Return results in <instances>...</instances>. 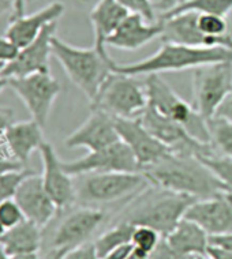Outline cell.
<instances>
[{
    "label": "cell",
    "mask_w": 232,
    "mask_h": 259,
    "mask_svg": "<svg viewBox=\"0 0 232 259\" xmlns=\"http://www.w3.org/2000/svg\"><path fill=\"white\" fill-rule=\"evenodd\" d=\"M129 14L116 0H98L90 11L89 17L94 29V48L105 58H109L105 45L108 37L118 30Z\"/></svg>",
    "instance_id": "7402d4cb"
},
{
    "label": "cell",
    "mask_w": 232,
    "mask_h": 259,
    "mask_svg": "<svg viewBox=\"0 0 232 259\" xmlns=\"http://www.w3.org/2000/svg\"><path fill=\"white\" fill-rule=\"evenodd\" d=\"M134 250V247L131 243L129 244H125V246L119 247V248H116V250L111 251L109 254H107L104 256L103 259H126L131 254V251Z\"/></svg>",
    "instance_id": "7bdbcfd3"
},
{
    "label": "cell",
    "mask_w": 232,
    "mask_h": 259,
    "mask_svg": "<svg viewBox=\"0 0 232 259\" xmlns=\"http://www.w3.org/2000/svg\"><path fill=\"white\" fill-rule=\"evenodd\" d=\"M139 120L154 138L159 139L161 143H164L165 146L170 148L174 153L190 154L196 157L216 154L212 143H202L194 139L184 127L164 115H161L160 112H157L154 108L149 105L141 113Z\"/></svg>",
    "instance_id": "30bf717a"
},
{
    "label": "cell",
    "mask_w": 232,
    "mask_h": 259,
    "mask_svg": "<svg viewBox=\"0 0 232 259\" xmlns=\"http://www.w3.org/2000/svg\"><path fill=\"white\" fill-rule=\"evenodd\" d=\"M214 116L224 117L227 120L232 121V90L228 93V96L224 99V101L220 104V107L216 111Z\"/></svg>",
    "instance_id": "ab89813d"
},
{
    "label": "cell",
    "mask_w": 232,
    "mask_h": 259,
    "mask_svg": "<svg viewBox=\"0 0 232 259\" xmlns=\"http://www.w3.org/2000/svg\"><path fill=\"white\" fill-rule=\"evenodd\" d=\"M161 239H163V236L157 232L156 229L145 227V225H138V227H135L134 232H133L131 244L135 250L150 255L153 251L156 250Z\"/></svg>",
    "instance_id": "f546056e"
},
{
    "label": "cell",
    "mask_w": 232,
    "mask_h": 259,
    "mask_svg": "<svg viewBox=\"0 0 232 259\" xmlns=\"http://www.w3.org/2000/svg\"><path fill=\"white\" fill-rule=\"evenodd\" d=\"M149 259H197V256L178 252V251L174 250V248L165 241L164 237H163L160 240V243H159V246L156 247V250L150 254Z\"/></svg>",
    "instance_id": "e575fe53"
},
{
    "label": "cell",
    "mask_w": 232,
    "mask_h": 259,
    "mask_svg": "<svg viewBox=\"0 0 232 259\" xmlns=\"http://www.w3.org/2000/svg\"><path fill=\"white\" fill-rule=\"evenodd\" d=\"M10 259H43L38 252H29V254H19L10 256Z\"/></svg>",
    "instance_id": "c3c4849f"
},
{
    "label": "cell",
    "mask_w": 232,
    "mask_h": 259,
    "mask_svg": "<svg viewBox=\"0 0 232 259\" xmlns=\"http://www.w3.org/2000/svg\"><path fill=\"white\" fill-rule=\"evenodd\" d=\"M43 228L29 220H23L22 223L6 231L0 237V247L5 250L9 256L29 252H38L43 241Z\"/></svg>",
    "instance_id": "d4e9b609"
},
{
    "label": "cell",
    "mask_w": 232,
    "mask_h": 259,
    "mask_svg": "<svg viewBox=\"0 0 232 259\" xmlns=\"http://www.w3.org/2000/svg\"><path fill=\"white\" fill-rule=\"evenodd\" d=\"M52 56L90 103L112 72V59L103 56L94 47L90 50L76 48L56 36L52 38Z\"/></svg>",
    "instance_id": "277c9868"
},
{
    "label": "cell",
    "mask_w": 232,
    "mask_h": 259,
    "mask_svg": "<svg viewBox=\"0 0 232 259\" xmlns=\"http://www.w3.org/2000/svg\"><path fill=\"white\" fill-rule=\"evenodd\" d=\"M206 255L210 259H232V251L225 250L223 247L212 246V244H209V247H208Z\"/></svg>",
    "instance_id": "b9f144b4"
},
{
    "label": "cell",
    "mask_w": 232,
    "mask_h": 259,
    "mask_svg": "<svg viewBox=\"0 0 232 259\" xmlns=\"http://www.w3.org/2000/svg\"><path fill=\"white\" fill-rule=\"evenodd\" d=\"M198 27L206 36L223 37L228 34V23L225 21V17L216 15V14H200Z\"/></svg>",
    "instance_id": "1f68e13d"
},
{
    "label": "cell",
    "mask_w": 232,
    "mask_h": 259,
    "mask_svg": "<svg viewBox=\"0 0 232 259\" xmlns=\"http://www.w3.org/2000/svg\"><path fill=\"white\" fill-rule=\"evenodd\" d=\"M153 2V5H154V3H156V2H159V0H152Z\"/></svg>",
    "instance_id": "11a10c76"
},
{
    "label": "cell",
    "mask_w": 232,
    "mask_h": 259,
    "mask_svg": "<svg viewBox=\"0 0 232 259\" xmlns=\"http://www.w3.org/2000/svg\"><path fill=\"white\" fill-rule=\"evenodd\" d=\"M63 259H100L98 258L93 243H85L82 246L76 247L74 250L68 251Z\"/></svg>",
    "instance_id": "8d00e7d4"
},
{
    "label": "cell",
    "mask_w": 232,
    "mask_h": 259,
    "mask_svg": "<svg viewBox=\"0 0 232 259\" xmlns=\"http://www.w3.org/2000/svg\"><path fill=\"white\" fill-rule=\"evenodd\" d=\"M196 201V198L186 194L156 187L154 191L146 192L139 201L131 205L121 221L130 223L134 227H150L165 237L174 231Z\"/></svg>",
    "instance_id": "3957f363"
},
{
    "label": "cell",
    "mask_w": 232,
    "mask_h": 259,
    "mask_svg": "<svg viewBox=\"0 0 232 259\" xmlns=\"http://www.w3.org/2000/svg\"><path fill=\"white\" fill-rule=\"evenodd\" d=\"M25 220L22 209L15 202V199H7L0 203V221L5 225L6 229H10L22 223Z\"/></svg>",
    "instance_id": "d6a6232c"
},
{
    "label": "cell",
    "mask_w": 232,
    "mask_h": 259,
    "mask_svg": "<svg viewBox=\"0 0 232 259\" xmlns=\"http://www.w3.org/2000/svg\"><path fill=\"white\" fill-rule=\"evenodd\" d=\"M19 48L11 42L6 36L0 37V63H9L11 62L17 54Z\"/></svg>",
    "instance_id": "74e56055"
},
{
    "label": "cell",
    "mask_w": 232,
    "mask_h": 259,
    "mask_svg": "<svg viewBox=\"0 0 232 259\" xmlns=\"http://www.w3.org/2000/svg\"><path fill=\"white\" fill-rule=\"evenodd\" d=\"M210 133V142L214 150L232 158V121L224 117L213 116L206 120Z\"/></svg>",
    "instance_id": "83f0119b"
},
{
    "label": "cell",
    "mask_w": 232,
    "mask_h": 259,
    "mask_svg": "<svg viewBox=\"0 0 232 259\" xmlns=\"http://www.w3.org/2000/svg\"><path fill=\"white\" fill-rule=\"evenodd\" d=\"M3 67H5V63H0V92L5 90L9 86V79L5 78V76H2V70H3Z\"/></svg>",
    "instance_id": "f907efd6"
},
{
    "label": "cell",
    "mask_w": 232,
    "mask_h": 259,
    "mask_svg": "<svg viewBox=\"0 0 232 259\" xmlns=\"http://www.w3.org/2000/svg\"><path fill=\"white\" fill-rule=\"evenodd\" d=\"M198 13H180L172 17L160 18L163 23L161 40L170 44L187 45L197 48H232V37H212L204 34L198 27Z\"/></svg>",
    "instance_id": "7c38bea8"
},
{
    "label": "cell",
    "mask_w": 232,
    "mask_h": 259,
    "mask_svg": "<svg viewBox=\"0 0 232 259\" xmlns=\"http://www.w3.org/2000/svg\"><path fill=\"white\" fill-rule=\"evenodd\" d=\"M161 21L150 23L139 14H129L121 26L118 27V30L108 37L105 45L118 50L135 51L153 38H156L157 36H161Z\"/></svg>",
    "instance_id": "44dd1931"
},
{
    "label": "cell",
    "mask_w": 232,
    "mask_h": 259,
    "mask_svg": "<svg viewBox=\"0 0 232 259\" xmlns=\"http://www.w3.org/2000/svg\"><path fill=\"white\" fill-rule=\"evenodd\" d=\"M13 2H14V0H13Z\"/></svg>",
    "instance_id": "9f6ffc18"
},
{
    "label": "cell",
    "mask_w": 232,
    "mask_h": 259,
    "mask_svg": "<svg viewBox=\"0 0 232 259\" xmlns=\"http://www.w3.org/2000/svg\"><path fill=\"white\" fill-rule=\"evenodd\" d=\"M149 256H150V255L145 254V252H141V251L135 250L134 248V250L131 251V254H130L126 259H149Z\"/></svg>",
    "instance_id": "681fc988"
},
{
    "label": "cell",
    "mask_w": 232,
    "mask_h": 259,
    "mask_svg": "<svg viewBox=\"0 0 232 259\" xmlns=\"http://www.w3.org/2000/svg\"><path fill=\"white\" fill-rule=\"evenodd\" d=\"M25 219L44 228L58 213V207L45 190L41 175L33 172L19 184L14 197Z\"/></svg>",
    "instance_id": "d6986e66"
},
{
    "label": "cell",
    "mask_w": 232,
    "mask_h": 259,
    "mask_svg": "<svg viewBox=\"0 0 232 259\" xmlns=\"http://www.w3.org/2000/svg\"><path fill=\"white\" fill-rule=\"evenodd\" d=\"M232 63V48H197L187 45L164 42L150 58L137 63L118 64L112 60L111 70L125 75H150L167 71L198 68L213 63Z\"/></svg>",
    "instance_id": "7a4b0ae2"
},
{
    "label": "cell",
    "mask_w": 232,
    "mask_h": 259,
    "mask_svg": "<svg viewBox=\"0 0 232 259\" xmlns=\"http://www.w3.org/2000/svg\"><path fill=\"white\" fill-rule=\"evenodd\" d=\"M22 169H27V168H25L19 161H17L11 156L6 142L0 143V175Z\"/></svg>",
    "instance_id": "d590c367"
},
{
    "label": "cell",
    "mask_w": 232,
    "mask_h": 259,
    "mask_svg": "<svg viewBox=\"0 0 232 259\" xmlns=\"http://www.w3.org/2000/svg\"><path fill=\"white\" fill-rule=\"evenodd\" d=\"M125 7L130 14H139L147 22H157L156 9L152 0H116Z\"/></svg>",
    "instance_id": "836d02e7"
},
{
    "label": "cell",
    "mask_w": 232,
    "mask_h": 259,
    "mask_svg": "<svg viewBox=\"0 0 232 259\" xmlns=\"http://www.w3.org/2000/svg\"><path fill=\"white\" fill-rule=\"evenodd\" d=\"M164 239L178 252L194 256L206 255L209 247V235L198 224L184 217Z\"/></svg>",
    "instance_id": "cb8c5ba5"
},
{
    "label": "cell",
    "mask_w": 232,
    "mask_h": 259,
    "mask_svg": "<svg viewBox=\"0 0 232 259\" xmlns=\"http://www.w3.org/2000/svg\"><path fill=\"white\" fill-rule=\"evenodd\" d=\"M56 22L47 25L36 40L21 48L11 62L6 63L2 76L10 79L37 72H49V58L52 55V38L56 33Z\"/></svg>",
    "instance_id": "4fadbf2b"
},
{
    "label": "cell",
    "mask_w": 232,
    "mask_h": 259,
    "mask_svg": "<svg viewBox=\"0 0 232 259\" xmlns=\"http://www.w3.org/2000/svg\"><path fill=\"white\" fill-rule=\"evenodd\" d=\"M197 259H210V258L208 256V255H198V256H197Z\"/></svg>",
    "instance_id": "db71d44e"
},
{
    "label": "cell",
    "mask_w": 232,
    "mask_h": 259,
    "mask_svg": "<svg viewBox=\"0 0 232 259\" xmlns=\"http://www.w3.org/2000/svg\"><path fill=\"white\" fill-rule=\"evenodd\" d=\"M5 142L11 156L25 168H29L31 153L38 150L45 142L43 127L33 119L14 123L6 133Z\"/></svg>",
    "instance_id": "603a6c76"
},
{
    "label": "cell",
    "mask_w": 232,
    "mask_h": 259,
    "mask_svg": "<svg viewBox=\"0 0 232 259\" xmlns=\"http://www.w3.org/2000/svg\"><path fill=\"white\" fill-rule=\"evenodd\" d=\"M62 165L71 176L98 172H141L134 153L122 141L96 152H89L75 161H62Z\"/></svg>",
    "instance_id": "8fae6325"
},
{
    "label": "cell",
    "mask_w": 232,
    "mask_h": 259,
    "mask_svg": "<svg viewBox=\"0 0 232 259\" xmlns=\"http://www.w3.org/2000/svg\"><path fill=\"white\" fill-rule=\"evenodd\" d=\"M74 183L78 203L100 207L130 197L149 180L142 172H98L80 175Z\"/></svg>",
    "instance_id": "5b68a950"
},
{
    "label": "cell",
    "mask_w": 232,
    "mask_h": 259,
    "mask_svg": "<svg viewBox=\"0 0 232 259\" xmlns=\"http://www.w3.org/2000/svg\"><path fill=\"white\" fill-rule=\"evenodd\" d=\"M9 88L25 104L31 119L44 128L55 100L62 92L59 80L51 72H37L22 78H10Z\"/></svg>",
    "instance_id": "9c48e42d"
},
{
    "label": "cell",
    "mask_w": 232,
    "mask_h": 259,
    "mask_svg": "<svg viewBox=\"0 0 232 259\" xmlns=\"http://www.w3.org/2000/svg\"><path fill=\"white\" fill-rule=\"evenodd\" d=\"M34 170L30 168L22 170H14L9 174L0 175V203L7 199H13L15 197V192L18 190L19 184L22 183V180L33 174Z\"/></svg>",
    "instance_id": "4dcf8cb0"
},
{
    "label": "cell",
    "mask_w": 232,
    "mask_h": 259,
    "mask_svg": "<svg viewBox=\"0 0 232 259\" xmlns=\"http://www.w3.org/2000/svg\"><path fill=\"white\" fill-rule=\"evenodd\" d=\"M0 259H10V256L5 252V250L0 247Z\"/></svg>",
    "instance_id": "816d5d0a"
},
{
    "label": "cell",
    "mask_w": 232,
    "mask_h": 259,
    "mask_svg": "<svg viewBox=\"0 0 232 259\" xmlns=\"http://www.w3.org/2000/svg\"><path fill=\"white\" fill-rule=\"evenodd\" d=\"M63 13H64V5L60 2H54L34 14L10 19V25L6 29L5 36L21 50L36 40L47 25L56 22Z\"/></svg>",
    "instance_id": "ffe728a7"
},
{
    "label": "cell",
    "mask_w": 232,
    "mask_h": 259,
    "mask_svg": "<svg viewBox=\"0 0 232 259\" xmlns=\"http://www.w3.org/2000/svg\"><path fill=\"white\" fill-rule=\"evenodd\" d=\"M121 141L116 131L115 117L101 109H92L90 116L68 135L64 145L68 149L85 148L96 152Z\"/></svg>",
    "instance_id": "ac0fdd59"
},
{
    "label": "cell",
    "mask_w": 232,
    "mask_h": 259,
    "mask_svg": "<svg viewBox=\"0 0 232 259\" xmlns=\"http://www.w3.org/2000/svg\"><path fill=\"white\" fill-rule=\"evenodd\" d=\"M198 160L201 161L202 164L208 166L214 176L223 182L229 191L232 192V158L225 156H198Z\"/></svg>",
    "instance_id": "f1b7e54d"
},
{
    "label": "cell",
    "mask_w": 232,
    "mask_h": 259,
    "mask_svg": "<svg viewBox=\"0 0 232 259\" xmlns=\"http://www.w3.org/2000/svg\"><path fill=\"white\" fill-rule=\"evenodd\" d=\"M43 158V183L51 199L58 207V211L68 209L76 202L75 183L71 175L63 168L54 146L44 142L38 149Z\"/></svg>",
    "instance_id": "2e32d148"
},
{
    "label": "cell",
    "mask_w": 232,
    "mask_h": 259,
    "mask_svg": "<svg viewBox=\"0 0 232 259\" xmlns=\"http://www.w3.org/2000/svg\"><path fill=\"white\" fill-rule=\"evenodd\" d=\"M149 107L154 108L161 115L186 128L192 138L202 143L210 142V133L208 123L196 111V108L179 97L159 74H150L145 80Z\"/></svg>",
    "instance_id": "8992f818"
},
{
    "label": "cell",
    "mask_w": 232,
    "mask_h": 259,
    "mask_svg": "<svg viewBox=\"0 0 232 259\" xmlns=\"http://www.w3.org/2000/svg\"><path fill=\"white\" fill-rule=\"evenodd\" d=\"M188 11L227 17L232 11V0H184L183 3L175 6L168 11H164L161 14V18L172 17L180 13H188Z\"/></svg>",
    "instance_id": "4316f807"
},
{
    "label": "cell",
    "mask_w": 232,
    "mask_h": 259,
    "mask_svg": "<svg viewBox=\"0 0 232 259\" xmlns=\"http://www.w3.org/2000/svg\"><path fill=\"white\" fill-rule=\"evenodd\" d=\"M14 2L13 0H0V17L6 14L9 10L13 9Z\"/></svg>",
    "instance_id": "7dc6e473"
},
{
    "label": "cell",
    "mask_w": 232,
    "mask_h": 259,
    "mask_svg": "<svg viewBox=\"0 0 232 259\" xmlns=\"http://www.w3.org/2000/svg\"><path fill=\"white\" fill-rule=\"evenodd\" d=\"M115 125L122 142H125L130 150L134 153L141 170L156 164L167 154L172 153L170 148H167L164 143L154 138L143 127L139 117H115Z\"/></svg>",
    "instance_id": "5bb4252c"
},
{
    "label": "cell",
    "mask_w": 232,
    "mask_h": 259,
    "mask_svg": "<svg viewBox=\"0 0 232 259\" xmlns=\"http://www.w3.org/2000/svg\"><path fill=\"white\" fill-rule=\"evenodd\" d=\"M6 231H7V229H6L5 225H3V224H2V221H0V237H2V236H3V235H5Z\"/></svg>",
    "instance_id": "f5cc1de1"
},
{
    "label": "cell",
    "mask_w": 232,
    "mask_h": 259,
    "mask_svg": "<svg viewBox=\"0 0 232 259\" xmlns=\"http://www.w3.org/2000/svg\"><path fill=\"white\" fill-rule=\"evenodd\" d=\"M184 0H159V2H156L154 3V9L156 10H160V11H168V10H171L172 7H175V6L180 5V3H183Z\"/></svg>",
    "instance_id": "ee69618b"
},
{
    "label": "cell",
    "mask_w": 232,
    "mask_h": 259,
    "mask_svg": "<svg viewBox=\"0 0 232 259\" xmlns=\"http://www.w3.org/2000/svg\"><path fill=\"white\" fill-rule=\"evenodd\" d=\"M134 228V225H131L130 223L119 221L115 227H112L111 229L105 231L103 235H100L97 237V240L93 243L98 258L103 259L111 251L131 243V237H133Z\"/></svg>",
    "instance_id": "484cf974"
},
{
    "label": "cell",
    "mask_w": 232,
    "mask_h": 259,
    "mask_svg": "<svg viewBox=\"0 0 232 259\" xmlns=\"http://www.w3.org/2000/svg\"><path fill=\"white\" fill-rule=\"evenodd\" d=\"M209 244H212V246L223 247L225 250L232 251V233H228V235H219V236H209Z\"/></svg>",
    "instance_id": "60d3db41"
},
{
    "label": "cell",
    "mask_w": 232,
    "mask_h": 259,
    "mask_svg": "<svg viewBox=\"0 0 232 259\" xmlns=\"http://www.w3.org/2000/svg\"><path fill=\"white\" fill-rule=\"evenodd\" d=\"M232 90V63H213L194 68L192 107L205 120L216 115L217 108Z\"/></svg>",
    "instance_id": "ba28073f"
},
{
    "label": "cell",
    "mask_w": 232,
    "mask_h": 259,
    "mask_svg": "<svg viewBox=\"0 0 232 259\" xmlns=\"http://www.w3.org/2000/svg\"><path fill=\"white\" fill-rule=\"evenodd\" d=\"M105 219L103 210L97 207L82 206L81 209L72 211L62 223L52 237L51 248L62 250L64 252L74 250L85 244L88 239L94 233Z\"/></svg>",
    "instance_id": "9a60e30c"
},
{
    "label": "cell",
    "mask_w": 232,
    "mask_h": 259,
    "mask_svg": "<svg viewBox=\"0 0 232 259\" xmlns=\"http://www.w3.org/2000/svg\"><path fill=\"white\" fill-rule=\"evenodd\" d=\"M66 254H67V252H64V251L62 250H54V248H51L45 259H63Z\"/></svg>",
    "instance_id": "bcb514c9"
},
{
    "label": "cell",
    "mask_w": 232,
    "mask_h": 259,
    "mask_svg": "<svg viewBox=\"0 0 232 259\" xmlns=\"http://www.w3.org/2000/svg\"><path fill=\"white\" fill-rule=\"evenodd\" d=\"M25 15V0H14L11 19L21 18Z\"/></svg>",
    "instance_id": "f6af8a7d"
},
{
    "label": "cell",
    "mask_w": 232,
    "mask_h": 259,
    "mask_svg": "<svg viewBox=\"0 0 232 259\" xmlns=\"http://www.w3.org/2000/svg\"><path fill=\"white\" fill-rule=\"evenodd\" d=\"M14 111L9 107H0V143L5 142L7 130L14 124Z\"/></svg>",
    "instance_id": "f35d334b"
},
{
    "label": "cell",
    "mask_w": 232,
    "mask_h": 259,
    "mask_svg": "<svg viewBox=\"0 0 232 259\" xmlns=\"http://www.w3.org/2000/svg\"><path fill=\"white\" fill-rule=\"evenodd\" d=\"M149 105L146 89L134 76L112 71L104 80L96 99L90 103L92 109H101L112 117H139Z\"/></svg>",
    "instance_id": "52a82bcc"
},
{
    "label": "cell",
    "mask_w": 232,
    "mask_h": 259,
    "mask_svg": "<svg viewBox=\"0 0 232 259\" xmlns=\"http://www.w3.org/2000/svg\"><path fill=\"white\" fill-rule=\"evenodd\" d=\"M184 219L198 224L209 236L232 233V192L223 191L216 197L196 201Z\"/></svg>",
    "instance_id": "e0dca14e"
},
{
    "label": "cell",
    "mask_w": 232,
    "mask_h": 259,
    "mask_svg": "<svg viewBox=\"0 0 232 259\" xmlns=\"http://www.w3.org/2000/svg\"><path fill=\"white\" fill-rule=\"evenodd\" d=\"M149 183L168 191L186 194L200 199L216 197L223 191H229L227 186L217 179L212 170L196 156L170 153L153 165L141 170Z\"/></svg>",
    "instance_id": "6da1fadb"
}]
</instances>
